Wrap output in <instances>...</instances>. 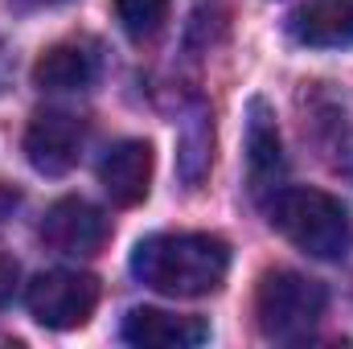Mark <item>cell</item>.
Listing matches in <instances>:
<instances>
[{
  "mask_svg": "<svg viewBox=\"0 0 353 349\" xmlns=\"http://www.w3.org/2000/svg\"><path fill=\"white\" fill-rule=\"evenodd\" d=\"M230 271V247L218 235H148L132 251V275L161 296H210Z\"/></svg>",
  "mask_w": 353,
  "mask_h": 349,
  "instance_id": "cell-1",
  "label": "cell"
},
{
  "mask_svg": "<svg viewBox=\"0 0 353 349\" xmlns=\"http://www.w3.org/2000/svg\"><path fill=\"white\" fill-rule=\"evenodd\" d=\"M271 226L312 259H345L353 251L350 210L325 189H279L271 201Z\"/></svg>",
  "mask_w": 353,
  "mask_h": 349,
  "instance_id": "cell-2",
  "label": "cell"
},
{
  "mask_svg": "<svg viewBox=\"0 0 353 349\" xmlns=\"http://www.w3.org/2000/svg\"><path fill=\"white\" fill-rule=\"evenodd\" d=\"M329 292L321 279L292 271V267H275L259 279L255 292V317L259 329L271 341H300L316 329V321L325 317Z\"/></svg>",
  "mask_w": 353,
  "mask_h": 349,
  "instance_id": "cell-3",
  "label": "cell"
},
{
  "mask_svg": "<svg viewBox=\"0 0 353 349\" xmlns=\"http://www.w3.org/2000/svg\"><path fill=\"white\" fill-rule=\"evenodd\" d=\"M29 317L46 329H79L99 304V279L87 271H41L25 292Z\"/></svg>",
  "mask_w": 353,
  "mask_h": 349,
  "instance_id": "cell-4",
  "label": "cell"
},
{
  "mask_svg": "<svg viewBox=\"0 0 353 349\" xmlns=\"http://www.w3.org/2000/svg\"><path fill=\"white\" fill-rule=\"evenodd\" d=\"M83 119H74L70 111H41L33 115V123L25 128V161L46 177L70 173L83 157Z\"/></svg>",
  "mask_w": 353,
  "mask_h": 349,
  "instance_id": "cell-5",
  "label": "cell"
},
{
  "mask_svg": "<svg viewBox=\"0 0 353 349\" xmlns=\"http://www.w3.org/2000/svg\"><path fill=\"white\" fill-rule=\"evenodd\" d=\"M111 226L103 218L99 206H90L87 197H62L46 210V222H41V239L50 251L58 255H70V259H87L94 255L103 243H107Z\"/></svg>",
  "mask_w": 353,
  "mask_h": 349,
  "instance_id": "cell-6",
  "label": "cell"
},
{
  "mask_svg": "<svg viewBox=\"0 0 353 349\" xmlns=\"http://www.w3.org/2000/svg\"><path fill=\"white\" fill-rule=\"evenodd\" d=\"M119 337L140 349H193L210 341V325L201 317H181L165 308H132L119 325Z\"/></svg>",
  "mask_w": 353,
  "mask_h": 349,
  "instance_id": "cell-7",
  "label": "cell"
},
{
  "mask_svg": "<svg viewBox=\"0 0 353 349\" xmlns=\"http://www.w3.org/2000/svg\"><path fill=\"white\" fill-rule=\"evenodd\" d=\"M99 185L115 206H140L152 185V148L144 140H119L99 161Z\"/></svg>",
  "mask_w": 353,
  "mask_h": 349,
  "instance_id": "cell-8",
  "label": "cell"
},
{
  "mask_svg": "<svg viewBox=\"0 0 353 349\" xmlns=\"http://www.w3.org/2000/svg\"><path fill=\"white\" fill-rule=\"evenodd\" d=\"M103 70V58H99V46L87 37H70V41H58L50 46L37 66H33V83L41 90H87L94 87Z\"/></svg>",
  "mask_w": 353,
  "mask_h": 349,
  "instance_id": "cell-9",
  "label": "cell"
},
{
  "mask_svg": "<svg viewBox=\"0 0 353 349\" xmlns=\"http://www.w3.org/2000/svg\"><path fill=\"white\" fill-rule=\"evenodd\" d=\"M247 173L255 193L275 189V181L283 177V144H279L275 111L267 107V99L247 103Z\"/></svg>",
  "mask_w": 353,
  "mask_h": 349,
  "instance_id": "cell-10",
  "label": "cell"
},
{
  "mask_svg": "<svg viewBox=\"0 0 353 349\" xmlns=\"http://www.w3.org/2000/svg\"><path fill=\"white\" fill-rule=\"evenodd\" d=\"M292 37L312 50L353 46V0H304L292 12Z\"/></svg>",
  "mask_w": 353,
  "mask_h": 349,
  "instance_id": "cell-11",
  "label": "cell"
},
{
  "mask_svg": "<svg viewBox=\"0 0 353 349\" xmlns=\"http://www.w3.org/2000/svg\"><path fill=\"white\" fill-rule=\"evenodd\" d=\"M214 128H210V115L201 107H193L185 119H181V140H176V173L185 185H197L201 177L210 173V161H214Z\"/></svg>",
  "mask_w": 353,
  "mask_h": 349,
  "instance_id": "cell-12",
  "label": "cell"
},
{
  "mask_svg": "<svg viewBox=\"0 0 353 349\" xmlns=\"http://www.w3.org/2000/svg\"><path fill=\"white\" fill-rule=\"evenodd\" d=\"M115 17L128 37L144 41V37L161 33V25L169 17V0H115Z\"/></svg>",
  "mask_w": 353,
  "mask_h": 349,
  "instance_id": "cell-13",
  "label": "cell"
},
{
  "mask_svg": "<svg viewBox=\"0 0 353 349\" xmlns=\"http://www.w3.org/2000/svg\"><path fill=\"white\" fill-rule=\"evenodd\" d=\"M12 292H17V263L0 259V308L12 300Z\"/></svg>",
  "mask_w": 353,
  "mask_h": 349,
  "instance_id": "cell-14",
  "label": "cell"
},
{
  "mask_svg": "<svg viewBox=\"0 0 353 349\" xmlns=\"http://www.w3.org/2000/svg\"><path fill=\"white\" fill-rule=\"evenodd\" d=\"M12 8H21V12H33V8H54V4H66V0H8Z\"/></svg>",
  "mask_w": 353,
  "mask_h": 349,
  "instance_id": "cell-15",
  "label": "cell"
},
{
  "mask_svg": "<svg viewBox=\"0 0 353 349\" xmlns=\"http://www.w3.org/2000/svg\"><path fill=\"white\" fill-rule=\"evenodd\" d=\"M4 79H8V58H4V46H0V87H4Z\"/></svg>",
  "mask_w": 353,
  "mask_h": 349,
  "instance_id": "cell-16",
  "label": "cell"
}]
</instances>
